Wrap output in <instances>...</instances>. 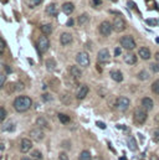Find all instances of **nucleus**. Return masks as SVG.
<instances>
[{"label":"nucleus","mask_w":159,"mask_h":160,"mask_svg":"<svg viewBox=\"0 0 159 160\" xmlns=\"http://www.w3.org/2000/svg\"><path fill=\"white\" fill-rule=\"evenodd\" d=\"M151 70H152L154 73H158V72H159V63H158V62L151 63Z\"/></svg>","instance_id":"72a5a7b5"},{"label":"nucleus","mask_w":159,"mask_h":160,"mask_svg":"<svg viewBox=\"0 0 159 160\" xmlns=\"http://www.w3.org/2000/svg\"><path fill=\"white\" fill-rule=\"evenodd\" d=\"M156 60H157V61L159 62V51L157 52V53H156Z\"/></svg>","instance_id":"09e8293b"},{"label":"nucleus","mask_w":159,"mask_h":160,"mask_svg":"<svg viewBox=\"0 0 159 160\" xmlns=\"http://www.w3.org/2000/svg\"><path fill=\"white\" fill-rule=\"evenodd\" d=\"M112 26H113V30H115L116 32H122V31L126 29V21H124V19H122L121 16H117V18H115V20H113Z\"/></svg>","instance_id":"0eeeda50"},{"label":"nucleus","mask_w":159,"mask_h":160,"mask_svg":"<svg viewBox=\"0 0 159 160\" xmlns=\"http://www.w3.org/2000/svg\"><path fill=\"white\" fill-rule=\"evenodd\" d=\"M42 101L44 102H51L52 101V96L49 94V93H44L42 94Z\"/></svg>","instance_id":"f704fd0d"},{"label":"nucleus","mask_w":159,"mask_h":160,"mask_svg":"<svg viewBox=\"0 0 159 160\" xmlns=\"http://www.w3.org/2000/svg\"><path fill=\"white\" fill-rule=\"evenodd\" d=\"M59 159H60V160H70V159H69V155H67L65 152L60 153V155H59Z\"/></svg>","instance_id":"4c0bfd02"},{"label":"nucleus","mask_w":159,"mask_h":160,"mask_svg":"<svg viewBox=\"0 0 159 160\" xmlns=\"http://www.w3.org/2000/svg\"><path fill=\"white\" fill-rule=\"evenodd\" d=\"M31 158H34L35 160H42V154L39 150H33L31 152Z\"/></svg>","instance_id":"7c9ffc66"},{"label":"nucleus","mask_w":159,"mask_h":160,"mask_svg":"<svg viewBox=\"0 0 159 160\" xmlns=\"http://www.w3.org/2000/svg\"><path fill=\"white\" fill-rule=\"evenodd\" d=\"M33 148V143H31V140L30 139H23L21 140V145H20V150L23 152V153H28V152H30V149Z\"/></svg>","instance_id":"f8f14e48"},{"label":"nucleus","mask_w":159,"mask_h":160,"mask_svg":"<svg viewBox=\"0 0 159 160\" xmlns=\"http://www.w3.org/2000/svg\"><path fill=\"white\" fill-rule=\"evenodd\" d=\"M3 148H4V145H3V144H0V150H3Z\"/></svg>","instance_id":"603ef678"},{"label":"nucleus","mask_w":159,"mask_h":160,"mask_svg":"<svg viewBox=\"0 0 159 160\" xmlns=\"http://www.w3.org/2000/svg\"><path fill=\"white\" fill-rule=\"evenodd\" d=\"M36 47H38L40 53H44V52H46V51L49 50V47H50V41L46 38V35H42V36H40L39 39H38Z\"/></svg>","instance_id":"20e7f679"},{"label":"nucleus","mask_w":159,"mask_h":160,"mask_svg":"<svg viewBox=\"0 0 159 160\" xmlns=\"http://www.w3.org/2000/svg\"><path fill=\"white\" fill-rule=\"evenodd\" d=\"M74 24H75V20H74V19H69V21L66 22V25H67L69 28H70V26H72Z\"/></svg>","instance_id":"37998d69"},{"label":"nucleus","mask_w":159,"mask_h":160,"mask_svg":"<svg viewBox=\"0 0 159 160\" xmlns=\"http://www.w3.org/2000/svg\"><path fill=\"white\" fill-rule=\"evenodd\" d=\"M101 2H102V0H92L93 6H98V5H101Z\"/></svg>","instance_id":"79ce46f5"},{"label":"nucleus","mask_w":159,"mask_h":160,"mask_svg":"<svg viewBox=\"0 0 159 160\" xmlns=\"http://www.w3.org/2000/svg\"><path fill=\"white\" fill-rule=\"evenodd\" d=\"M152 91H153V93H156V94L159 96V80L153 82V84H152Z\"/></svg>","instance_id":"2f4dec72"},{"label":"nucleus","mask_w":159,"mask_h":160,"mask_svg":"<svg viewBox=\"0 0 159 160\" xmlns=\"http://www.w3.org/2000/svg\"><path fill=\"white\" fill-rule=\"evenodd\" d=\"M30 137H31L34 140H36V142H41V140L44 139V137H45V133H44L42 128L35 127V128H33V129L30 130Z\"/></svg>","instance_id":"6e6552de"},{"label":"nucleus","mask_w":159,"mask_h":160,"mask_svg":"<svg viewBox=\"0 0 159 160\" xmlns=\"http://www.w3.org/2000/svg\"><path fill=\"white\" fill-rule=\"evenodd\" d=\"M61 9H62V12H65L66 15H71L75 10V5L72 2H64Z\"/></svg>","instance_id":"2eb2a0df"},{"label":"nucleus","mask_w":159,"mask_h":160,"mask_svg":"<svg viewBox=\"0 0 159 160\" xmlns=\"http://www.w3.org/2000/svg\"><path fill=\"white\" fill-rule=\"evenodd\" d=\"M1 2H3V4H6V2H8V0H1Z\"/></svg>","instance_id":"3c124183"},{"label":"nucleus","mask_w":159,"mask_h":160,"mask_svg":"<svg viewBox=\"0 0 159 160\" xmlns=\"http://www.w3.org/2000/svg\"><path fill=\"white\" fill-rule=\"evenodd\" d=\"M157 42L159 43V38H157Z\"/></svg>","instance_id":"5fc2aeb1"},{"label":"nucleus","mask_w":159,"mask_h":160,"mask_svg":"<svg viewBox=\"0 0 159 160\" xmlns=\"http://www.w3.org/2000/svg\"><path fill=\"white\" fill-rule=\"evenodd\" d=\"M138 78L141 81H147L149 78V73H148L146 70H142V71L138 73Z\"/></svg>","instance_id":"c85d7f7f"},{"label":"nucleus","mask_w":159,"mask_h":160,"mask_svg":"<svg viewBox=\"0 0 159 160\" xmlns=\"http://www.w3.org/2000/svg\"><path fill=\"white\" fill-rule=\"evenodd\" d=\"M6 116H8V113H6L5 108L0 107V123H1V122H4V120L6 119Z\"/></svg>","instance_id":"473e14b6"},{"label":"nucleus","mask_w":159,"mask_h":160,"mask_svg":"<svg viewBox=\"0 0 159 160\" xmlns=\"http://www.w3.org/2000/svg\"><path fill=\"white\" fill-rule=\"evenodd\" d=\"M31 104H33V101L28 96H20V97L15 98V101L13 103L15 111L19 113H23V112H26L28 109H30Z\"/></svg>","instance_id":"f257e3e1"},{"label":"nucleus","mask_w":159,"mask_h":160,"mask_svg":"<svg viewBox=\"0 0 159 160\" xmlns=\"http://www.w3.org/2000/svg\"><path fill=\"white\" fill-rule=\"evenodd\" d=\"M72 41H74V36H72L70 32H62V34H61V36H60V42H61V45L66 46V45H70Z\"/></svg>","instance_id":"9b49d317"},{"label":"nucleus","mask_w":159,"mask_h":160,"mask_svg":"<svg viewBox=\"0 0 159 160\" xmlns=\"http://www.w3.org/2000/svg\"><path fill=\"white\" fill-rule=\"evenodd\" d=\"M138 53H139L141 58H143V60H149V58H151V56H152L151 50H149L148 47H141V48H139V51H138Z\"/></svg>","instance_id":"dca6fc26"},{"label":"nucleus","mask_w":159,"mask_h":160,"mask_svg":"<svg viewBox=\"0 0 159 160\" xmlns=\"http://www.w3.org/2000/svg\"><path fill=\"white\" fill-rule=\"evenodd\" d=\"M147 24H148V25H151V26H156V25H157V20L148 19V20H147Z\"/></svg>","instance_id":"58836bf2"},{"label":"nucleus","mask_w":159,"mask_h":160,"mask_svg":"<svg viewBox=\"0 0 159 160\" xmlns=\"http://www.w3.org/2000/svg\"><path fill=\"white\" fill-rule=\"evenodd\" d=\"M119 43H121V46H122L123 48H126V50H133V48L136 47V41H134V39H133L131 35H126V36L121 38Z\"/></svg>","instance_id":"7ed1b4c3"},{"label":"nucleus","mask_w":159,"mask_h":160,"mask_svg":"<svg viewBox=\"0 0 159 160\" xmlns=\"http://www.w3.org/2000/svg\"><path fill=\"white\" fill-rule=\"evenodd\" d=\"M41 2H42V0H26V5H28L29 8H31V9L39 6Z\"/></svg>","instance_id":"cd10ccee"},{"label":"nucleus","mask_w":159,"mask_h":160,"mask_svg":"<svg viewBox=\"0 0 159 160\" xmlns=\"http://www.w3.org/2000/svg\"><path fill=\"white\" fill-rule=\"evenodd\" d=\"M46 68L51 72V71H55V68H56V61L54 60V58H49L47 61H46Z\"/></svg>","instance_id":"a878e982"},{"label":"nucleus","mask_w":159,"mask_h":160,"mask_svg":"<svg viewBox=\"0 0 159 160\" xmlns=\"http://www.w3.org/2000/svg\"><path fill=\"white\" fill-rule=\"evenodd\" d=\"M5 68H6V71H8V73H11V68H10V67H8V66H5Z\"/></svg>","instance_id":"49530a36"},{"label":"nucleus","mask_w":159,"mask_h":160,"mask_svg":"<svg viewBox=\"0 0 159 160\" xmlns=\"http://www.w3.org/2000/svg\"><path fill=\"white\" fill-rule=\"evenodd\" d=\"M96 125L100 127V128H102V129H106V124L102 123V122H96Z\"/></svg>","instance_id":"a19ab883"},{"label":"nucleus","mask_w":159,"mask_h":160,"mask_svg":"<svg viewBox=\"0 0 159 160\" xmlns=\"http://www.w3.org/2000/svg\"><path fill=\"white\" fill-rule=\"evenodd\" d=\"M36 125L40 127V128H42V129H45V128H49V122L45 119L44 117H39L36 119Z\"/></svg>","instance_id":"b1692460"},{"label":"nucleus","mask_w":159,"mask_h":160,"mask_svg":"<svg viewBox=\"0 0 159 160\" xmlns=\"http://www.w3.org/2000/svg\"><path fill=\"white\" fill-rule=\"evenodd\" d=\"M119 160H126V157H122V158H119Z\"/></svg>","instance_id":"864d4df0"},{"label":"nucleus","mask_w":159,"mask_h":160,"mask_svg":"<svg viewBox=\"0 0 159 160\" xmlns=\"http://www.w3.org/2000/svg\"><path fill=\"white\" fill-rule=\"evenodd\" d=\"M1 53H3V51H0V55H1Z\"/></svg>","instance_id":"6e6d98bb"},{"label":"nucleus","mask_w":159,"mask_h":160,"mask_svg":"<svg viewBox=\"0 0 159 160\" xmlns=\"http://www.w3.org/2000/svg\"><path fill=\"white\" fill-rule=\"evenodd\" d=\"M79 160H92V155L88 150H82L79 157Z\"/></svg>","instance_id":"bb28decb"},{"label":"nucleus","mask_w":159,"mask_h":160,"mask_svg":"<svg viewBox=\"0 0 159 160\" xmlns=\"http://www.w3.org/2000/svg\"><path fill=\"white\" fill-rule=\"evenodd\" d=\"M113 31V26L110 21H102L100 25V32L102 36H110Z\"/></svg>","instance_id":"423d86ee"},{"label":"nucleus","mask_w":159,"mask_h":160,"mask_svg":"<svg viewBox=\"0 0 159 160\" xmlns=\"http://www.w3.org/2000/svg\"><path fill=\"white\" fill-rule=\"evenodd\" d=\"M41 32L44 34V35H50V34H52V26L50 25V24H45V25H41Z\"/></svg>","instance_id":"393cba45"},{"label":"nucleus","mask_w":159,"mask_h":160,"mask_svg":"<svg viewBox=\"0 0 159 160\" xmlns=\"http://www.w3.org/2000/svg\"><path fill=\"white\" fill-rule=\"evenodd\" d=\"M111 78L115 82H122L123 81V75L118 70H112L111 71Z\"/></svg>","instance_id":"412c9836"},{"label":"nucleus","mask_w":159,"mask_h":160,"mask_svg":"<svg viewBox=\"0 0 159 160\" xmlns=\"http://www.w3.org/2000/svg\"><path fill=\"white\" fill-rule=\"evenodd\" d=\"M121 52H122V51H121V48H119V47L115 48V56H119V55H121Z\"/></svg>","instance_id":"c03bdc74"},{"label":"nucleus","mask_w":159,"mask_h":160,"mask_svg":"<svg viewBox=\"0 0 159 160\" xmlns=\"http://www.w3.org/2000/svg\"><path fill=\"white\" fill-rule=\"evenodd\" d=\"M70 75H71L75 80H77V78H81L82 71H81V68L77 67V66H71V67H70Z\"/></svg>","instance_id":"f3484780"},{"label":"nucleus","mask_w":159,"mask_h":160,"mask_svg":"<svg viewBox=\"0 0 159 160\" xmlns=\"http://www.w3.org/2000/svg\"><path fill=\"white\" fill-rule=\"evenodd\" d=\"M129 99L127 97H119L117 98V108H118L121 112H126L128 108H129Z\"/></svg>","instance_id":"1a4fd4ad"},{"label":"nucleus","mask_w":159,"mask_h":160,"mask_svg":"<svg viewBox=\"0 0 159 160\" xmlns=\"http://www.w3.org/2000/svg\"><path fill=\"white\" fill-rule=\"evenodd\" d=\"M21 160H33V159H31V158H26V157H25V158H21Z\"/></svg>","instance_id":"8fccbe9b"},{"label":"nucleus","mask_w":159,"mask_h":160,"mask_svg":"<svg viewBox=\"0 0 159 160\" xmlns=\"http://www.w3.org/2000/svg\"><path fill=\"white\" fill-rule=\"evenodd\" d=\"M110 58H111V55H110V51H108L107 48H102V50H100L98 56H97L98 62H101V63H106V62L110 61Z\"/></svg>","instance_id":"9d476101"},{"label":"nucleus","mask_w":159,"mask_h":160,"mask_svg":"<svg viewBox=\"0 0 159 160\" xmlns=\"http://www.w3.org/2000/svg\"><path fill=\"white\" fill-rule=\"evenodd\" d=\"M127 144H128V148H129V150H132V152H137L138 150V144H137V140L134 139V138H128L127 139Z\"/></svg>","instance_id":"4be33fe9"},{"label":"nucleus","mask_w":159,"mask_h":160,"mask_svg":"<svg viewBox=\"0 0 159 160\" xmlns=\"http://www.w3.org/2000/svg\"><path fill=\"white\" fill-rule=\"evenodd\" d=\"M124 62L127 65H136L137 63V56L133 52H127L124 55Z\"/></svg>","instance_id":"ddd939ff"},{"label":"nucleus","mask_w":159,"mask_h":160,"mask_svg":"<svg viewBox=\"0 0 159 160\" xmlns=\"http://www.w3.org/2000/svg\"><path fill=\"white\" fill-rule=\"evenodd\" d=\"M112 1H115V0H112Z\"/></svg>","instance_id":"4d7b16f0"},{"label":"nucleus","mask_w":159,"mask_h":160,"mask_svg":"<svg viewBox=\"0 0 159 160\" xmlns=\"http://www.w3.org/2000/svg\"><path fill=\"white\" fill-rule=\"evenodd\" d=\"M87 93H88V87L87 86H81L80 89L77 91V93H76V98L77 99H85Z\"/></svg>","instance_id":"a211bd4d"},{"label":"nucleus","mask_w":159,"mask_h":160,"mask_svg":"<svg viewBox=\"0 0 159 160\" xmlns=\"http://www.w3.org/2000/svg\"><path fill=\"white\" fill-rule=\"evenodd\" d=\"M76 61L80 66L82 67H88L90 66V56L87 52L82 51V52H79L77 56H76Z\"/></svg>","instance_id":"39448f33"},{"label":"nucleus","mask_w":159,"mask_h":160,"mask_svg":"<svg viewBox=\"0 0 159 160\" xmlns=\"http://www.w3.org/2000/svg\"><path fill=\"white\" fill-rule=\"evenodd\" d=\"M5 50V41L0 38V51H4Z\"/></svg>","instance_id":"ea45409f"},{"label":"nucleus","mask_w":159,"mask_h":160,"mask_svg":"<svg viewBox=\"0 0 159 160\" xmlns=\"http://www.w3.org/2000/svg\"><path fill=\"white\" fill-rule=\"evenodd\" d=\"M151 160H159L158 155H156V154H153V155L151 157Z\"/></svg>","instance_id":"a18cd8bd"},{"label":"nucleus","mask_w":159,"mask_h":160,"mask_svg":"<svg viewBox=\"0 0 159 160\" xmlns=\"http://www.w3.org/2000/svg\"><path fill=\"white\" fill-rule=\"evenodd\" d=\"M88 21H90V16H88V14H82V15H80L79 19H77V22H79L80 26L86 25Z\"/></svg>","instance_id":"5701e85b"},{"label":"nucleus","mask_w":159,"mask_h":160,"mask_svg":"<svg viewBox=\"0 0 159 160\" xmlns=\"http://www.w3.org/2000/svg\"><path fill=\"white\" fill-rule=\"evenodd\" d=\"M60 99H61V102H62L64 104L69 106V104H71V102H72V96H71L69 92H65V93H62V94L60 96Z\"/></svg>","instance_id":"aec40b11"},{"label":"nucleus","mask_w":159,"mask_h":160,"mask_svg":"<svg viewBox=\"0 0 159 160\" xmlns=\"http://www.w3.org/2000/svg\"><path fill=\"white\" fill-rule=\"evenodd\" d=\"M45 11H46V14L49 15V16H56V14H57V9H56V5L55 4H49L47 6H46V9H45Z\"/></svg>","instance_id":"6ab92c4d"},{"label":"nucleus","mask_w":159,"mask_h":160,"mask_svg":"<svg viewBox=\"0 0 159 160\" xmlns=\"http://www.w3.org/2000/svg\"><path fill=\"white\" fill-rule=\"evenodd\" d=\"M153 140L159 143V128H156L153 132Z\"/></svg>","instance_id":"c9c22d12"},{"label":"nucleus","mask_w":159,"mask_h":160,"mask_svg":"<svg viewBox=\"0 0 159 160\" xmlns=\"http://www.w3.org/2000/svg\"><path fill=\"white\" fill-rule=\"evenodd\" d=\"M142 107L146 108L147 111H152L153 107H154V102H153V99L149 98V97H144V98H142Z\"/></svg>","instance_id":"4468645a"},{"label":"nucleus","mask_w":159,"mask_h":160,"mask_svg":"<svg viewBox=\"0 0 159 160\" xmlns=\"http://www.w3.org/2000/svg\"><path fill=\"white\" fill-rule=\"evenodd\" d=\"M5 82H6V75L5 73H0V88L5 84Z\"/></svg>","instance_id":"e433bc0d"},{"label":"nucleus","mask_w":159,"mask_h":160,"mask_svg":"<svg viewBox=\"0 0 159 160\" xmlns=\"http://www.w3.org/2000/svg\"><path fill=\"white\" fill-rule=\"evenodd\" d=\"M133 119L137 124H144L148 119V111L143 107L136 108V111L133 113Z\"/></svg>","instance_id":"f03ea898"},{"label":"nucleus","mask_w":159,"mask_h":160,"mask_svg":"<svg viewBox=\"0 0 159 160\" xmlns=\"http://www.w3.org/2000/svg\"><path fill=\"white\" fill-rule=\"evenodd\" d=\"M92 160H105V159H102L101 157H96V158H92Z\"/></svg>","instance_id":"de8ad7c7"},{"label":"nucleus","mask_w":159,"mask_h":160,"mask_svg":"<svg viewBox=\"0 0 159 160\" xmlns=\"http://www.w3.org/2000/svg\"><path fill=\"white\" fill-rule=\"evenodd\" d=\"M59 119H60V122H61L62 124H69L70 120H71L69 116H66V114H64V113H60V114H59Z\"/></svg>","instance_id":"c756f323"}]
</instances>
